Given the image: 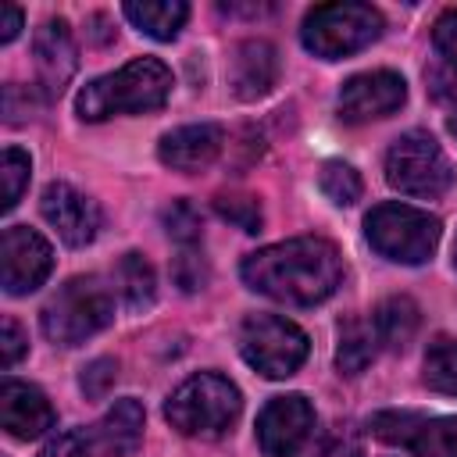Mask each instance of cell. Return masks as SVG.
I'll return each mask as SVG.
<instances>
[{
    "mask_svg": "<svg viewBox=\"0 0 457 457\" xmlns=\"http://www.w3.org/2000/svg\"><path fill=\"white\" fill-rule=\"evenodd\" d=\"M243 282L289 307H311L336 293L343 278L339 250L321 236H296L250 253L239 268Z\"/></svg>",
    "mask_w": 457,
    "mask_h": 457,
    "instance_id": "1",
    "label": "cell"
},
{
    "mask_svg": "<svg viewBox=\"0 0 457 457\" xmlns=\"http://www.w3.org/2000/svg\"><path fill=\"white\" fill-rule=\"evenodd\" d=\"M171 93V71L157 57H136L111 75L93 79L75 96V114L82 121H104L111 114H146L164 107Z\"/></svg>",
    "mask_w": 457,
    "mask_h": 457,
    "instance_id": "2",
    "label": "cell"
},
{
    "mask_svg": "<svg viewBox=\"0 0 457 457\" xmlns=\"http://www.w3.org/2000/svg\"><path fill=\"white\" fill-rule=\"evenodd\" d=\"M239 411H243L239 389L225 375H214V371H200L186 378L164 403V418L171 421V428L182 436H200V439H214L228 432Z\"/></svg>",
    "mask_w": 457,
    "mask_h": 457,
    "instance_id": "3",
    "label": "cell"
},
{
    "mask_svg": "<svg viewBox=\"0 0 457 457\" xmlns=\"http://www.w3.org/2000/svg\"><path fill=\"white\" fill-rule=\"evenodd\" d=\"M39 321L46 339L61 346H79L114 321V296L96 275H79L54 293Z\"/></svg>",
    "mask_w": 457,
    "mask_h": 457,
    "instance_id": "4",
    "label": "cell"
},
{
    "mask_svg": "<svg viewBox=\"0 0 457 457\" xmlns=\"http://www.w3.org/2000/svg\"><path fill=\"white\" fill-rule=\"evenodd\" d=\"M382 36V14L371 4H318L300 25L303 46L321 61L350 57Z\"/></svg>",
    "mask_w": 457,
    "mask_h": 457,
    "instance_id": "5",
    "label": "cell"
},
{
    "mask_svg": "<svg viewBox=\"0 0 457 457\" xmlns=\"http://www.w3.org/2000/svg\"><path fill=\"white\" fill-rule=\"evenodd\" d=\"M364 236L375 253L396 264H421L439 243V218L411 204H378L364 218Z\"/></svg>",
    "mask_w": 457,
    "mask_h": 457,
    "instance_id": "6",
    "label": "cell"
},
{
    "mask_svg": "<svg viewBox=\"0 0 457 457\" xmlns=\"http://www.w3.org/2000/svg\"><path fill=\"white\" fill-rule=\"evenodd\" d=\"M386 182L403 196H443L453 186V164L432 132H403L386 154Z\"/></svg>",
    "mask_w": 457,
    "mask_h": 457,
    "instance_id": "7",
    "label": "cell"
},
{
    "mask_svg": "<svg viewBox=\"0 0 457 457\" xmlns=\"http://www.w3.org/2000/svg\"><path fill=\"white\" fill-rule=\"evenodd\" d=\"M307 336L278 314H250L239 325V353L264 378H289L307 361Z\"/></svg>",
    "mask_w": 457,
    "mask_h": 457,
    "instance_id": "8",
    "label": "cell"
},
{
    "mask_svg": "<svg viewBox=\"0 0 457 457\" xmlns=\"http://www.w3.org/2000/svg\"><path fill=\"white\" fill-rule=\"evenodd\" d=\"M371 436L418 457H457V414L425 418L414 411H378L371 418Z\"/></svg>",
    "mask_w": 457,
    "mask_h": 457,
    "instance_id": "9",
    "label": "cell"
},
{
    "mask_svg": "<svg viewBox=\"0 0 457 457\" xmlns=\"http://www.w3.org/2000/svg\"><path fill=\"white\" fill-rule=\"evenodd\" d=\"M54 268V250L50 243L29 228V225H11L0 236V286L11 296H25L46 282Z\"/></svg>",
    "mask_w": 457,
    "mask_h": 457,
    "instance_id": "10",
    "label": "cell"
},
{
    "mask_svg": "<svg viewBox=\"0 0 457 457\" xmlns=\"http://www.w3.org/2000/svg\"><path fill=\"white\" fill-rule=\"evenodd\" d=\"M314 428V407L300 393H286L264 403L257 414V446L264 457H293Z\"/></svg>",
    "mask_w": 457,
    "mask_h": 457,
    "instance_id": "11",
    "label": "cell"
},
{
    "mask_svg": "<svg viewBox=\"0 0 457 457\" xmlns=\"http://www.w3.org/2000/svg\"><path fill=\"white\" fill-rule=\"evenodd\" d=\"M407 100V82L396 71H364L343 82L339 89V118L350 125L371 121V118H386L393 111H400V104Z\"/></svg>",
    "mask_w": 457,
    "mask_h": 457,
    "instance_id": "12",
    "label": "cell"
},
{
    "mask_svg": "<svg viewBox=\"0 0 457 457\" xmlns=\"http://www.w3.org/2000/svg\"><path fill=\"white\" fill-rule=\"evenodd\" d=\"M39 214L68 246H86L100 232V207L68 182H50L43 189Z\"/></svg>",
    "mask_w": 457,
    "mask_h": 457,
    "instance_id": "13",
    "label": "cell"
},
{
    "mask_svg": "<svg viewBox=\"0 0 457 457\" xmlns=\"http://www.w3.org/2000/svg\"><path fill=\"white\" fill-rule=\"evenodd\" d=\"M32 57H36V71H39V86L46 96H57L68 79L75 75V39H71V29L64 18H50L36 29V39H32Z\"/></svg>",
    "mask_w": 457,
    "mask_h": 457,
    "instance_id": "14",
    "label": "cell"
},
{
    "mask_svg": "<svg viewBox=\"0 0 457 457\" xmlns=\"http://www.w3.org/2000/svg\"><path fill=\"white\" fill-rule=\"evenodd\" d=\"M225 132L214 121H200V125H182L161 136L157 143V157L161 164H168L171 171H200L207 164H214V157L221 154Z\"/></svg>",
    "mask_w": 457,
    "mask_h": 457,
    "instance_id": "15",
    "label": "cell"
},
{
    "mask_svg": "<svg viewBox=\"0 0 457 457\" xmlns=\"http://www.w3.org/2000/svg\"><path fill=\"white\" fill-rule=\"evenodd\" d=\"M0 425L14 439H36L46 428H54V407L36 386L4 378L0 382Z\"/></svg>",
    "mask_w": 457,
    "mask_h": 457,
    "instance_id": "16",
    "label": "cell"
},
{
    "mask_svg": "<svg viewBox=\"0 0 457 457\" xmlns=\"http://www.w3.org/2000/svg\"><path fill=\"white\" fill-rule=\"evenodd\" d=\"M143 403L132 400V396H121L107 407V414L93 425L89 432V443L100 457H129L136 453V446L143 443Z\"/></svg>",
    "mask_w": 457,
    "mask_h": 457,
    "instance_id": "17",
    "label": "cell"
},
{
    "mask_svg": "<svg viewBox=\"0 0 457 457\" xmlns=\"http://www.w3.org/2000/svg\"><path fill=\"white\" fill-rule=\"evenodd\" d=\"M278 82V54L268 39H246L232 54V93L239 100H261Z\"/></svg>",
    "mask_w": 457,
    "mask_h": 457,
    "instance_id": "18",
    "label": "cell"
},
{
    "mask_svg": "<svg viewBox=\"0 0 457 457\" xmlns=\"http://www.w3.org/2000/svg\"><path fill=\"white\" fill-rule=\"evenodd\" d=\"M371 325H375V336L382 346L389 350H403L414 336H418V325H421V311L411 296H389L375 307L371 314Z\"/></svg>",
    "mask_w": 457,
    "mask_h": 457,
    "instance_id": "19",
    "label": "cell"
},
{
    "mask_svg": "<svg viewBox=\"0 0 457 457\" xmlns=\"http://www.w3.org/2000/svg\"><path fill=\"white\" fill-rule=\"evenodd\" d=\"M121 11L139 32L154 39H175L189 18V7L182 0H129Z\"/></svg>",
    "mask_w": 457,
    "mask_h": 457,
    "instance_id": "20",
    "label": "cell"
},
{
    "mask_svg": "<svg viewBox=\"0 0 457 457\" xmlns=\"http://www.w3.org/2000/svg\"><path fill=\"white\" fill-rule=\"evenodd\" d=\"M378 350L375 325L364 318H346L339 325V346H336V368L343 375H361Z\"/></svg>",
    "mask_w": 457,
    "mask_h": 457,
    "instance_id": "21",
    "label": "cell"
},
{
    "mask_svg": "<svg viewBox=\"0 0 457 457\" xmlns=\"http://www.w3.org/2000/svg\"><path fill=\"white\" fill-rule=\"evenodd\" d=\"M114 293L125 300V307L139 311V307H150L154 303V293H157V278H154V268L143 253H125L118 264H114Z\"/></svg>",
    "mask_w": 457,
    "mask_h": 457,
    "instance_id": "22",
    "label": "cell"
},
{
    "mask_svg": "<svg viewBox=\"0 0 457 457\" xmlns=\"http://www.w3.org/2000/svg\"><path fill=\"white\" fill-rule=\"evenodd\" d=\"M425 386L446 396H457V343L453 339H436L425 353Z\"/></svg>",
    "mask_w": 457,
    "mask_h": 457,
    "instance_id": "23",
    "label": "cell"
},
{
    "mask_svg": "<svg viewBox=\"0 0 457 457\" xmlns=\"http://www.w3.org/2000/svg\"><path fill=\"white\" fill-rule=\"evenodd\" d=\"M318 186H321V193H325L332 204H339V207L357 204V200H361V193H364L361 175H357L350 164H343V161H328V164H321Z\"/></svg>",
    "mask_w": 457,
    "mask_h": 457,
    "instance_id": "24",
    "label": "cell"
},
{
    "mask_svg": "<svg viewBox=\"0 0 457 457\" xmlns=\"http://www.w3.org/2000/svg\"><path fill=\"white\" fill-rule=\"evenodd\" d=\"M29 171H32L29 154H25V150H18V146H7V150H4V157H0L4 211H11V207L21 200V193H25V186H29Z\"/></svg>",
    "mask_w": 457,
    "mask_h": 457,
    "instance_id": "25",
    "label": "cell"
},
{
    "mask_svg": "<svg viewBox=\"0 0 457 457\" xmlns=\"http://www.w3.org/2000/svg\"><path fill=\"white\" fill-rule=\"evenodd\" d=\"M161 218H164L168 236L175 243H182V246H193L200 239V232H204V218L189 200H171V207H164Z\"/></svg>",
    "mask_w": 457,
    "mask_h": 457,
    "instance_id": "26",
    "label": "cell"
},
{
    "mask_svg": "<svg viewBox=\"0 0 457 457\" xmlns=\"http://www.w3.org/2000/svg\"><path fill=\"white\" fill-rule=\"evenodd\" d=\"M214 211L225 221H232L236 228H243V232H257L261 228V204L253 196H246V193H221V196H214Z\"/></svg>",
    "mask_w": 457,
    "mask_h": 457,
    "instance_id": "27",
    "label": "cell"
},
{
    "mask_svg": "<svg viewBox=\"0 0 457 457\" xmlns=\"http://www.w3.org/2000/svg\"><path fill=\"white\" fill-rule=\"evenodd\" d=\"M171 278L186 293L204 289L207 286V261H204V253H196L193 246H182V253L171 261Z\"/></svg>",
    "mask_w": 457,
    "mask_h": 457,
    "instance_id": "28",
    "label": "cell"
},
{
    "mask_svg": "<svg viewBox=\"0 0 457 457\" xmlns=\"http://www.w3.org/2000/svg\"><path fill=\"white\" fill-rule=\"evenodd\" d=\"M114 378H118V364H114L111 357H96V361H89V364L82 368L79 386H82V393H86L89 400H100V396H107V389L114 386Z\"/></svg>",
    "mask_w": 457,
    "mask_h": 457,
    "instance_id": "29",
    "label": "cell"
},
{
    "mask_svg": "<svg viewBox=\"0 0 457 457\" xmlns=\"http://www.w3.org/2000/svg\"><path fill=\"white\" fill-rule=\"evenodd\" d=\"M432 43H436V50H439V61L457 71V7H450V11H443V14L436 18V25H432Z\"/></svg>",
    "mask_w": 457,
    "mask_h": 457,
    "instance_id": "30",
    "label": "cell"
},
{
    "mask_svg": "<svg viewBox=\"0 0 457 457\" xmlns=\"http://www.w3.org/2000/svg\"><path fill=\"white\" fill-rule=\"evenodd\" d=\"M25 350H29V339H25L21 325L7 314V318L0 321V364H4V368H14Z\"/></svg>",
    "mask_w": 457,
    "mask_h": 457,
    "instance_id": "31",
    "label": "cell"
},
{
    "mask_svg": "<svg viewBox=\"0 0 457 457\" xmlns=\"http://www.w3.org/2000/svg\"><path fill=\"white\" fill-rule=\"evenodd\" d=\"M89 436L86 432H79V428H71V432H61V436H54L43 450H39V457H86L89 453Z\"/></svg>",
    "mask_w": 457,
    "mask_h": 457,
    "instance_id": "32",
    "label": "cell"
},
{
    "mask_svg": "<svg viewBox=\"0 0 457 457\" xmlns=\"http://www.w3.org/2000/svg\"><path fill=\"white\" fill-rule=\"evenodd\" d=\"M425 79H428V93L436 96V100H443V104H450V100H457V71L450 68V64H432L428 71H425Z\"/></svg>",
    "mask_w": 457,
    "mask_h": 457,
    "instance_id": "33",
    "label": "cell"
},
{
    "mask_svg": "<svg viewBox=\"0 0 457 457\" xmlns=\"http://www.w3.org/2000/svg\"><path fill=\"white\" fill-rule=\"evenodd\" d=\"M314 457H361V439L350 428H339L314 450Z\"/></svg>",
    "mask_w": 457,
    "mask_h": 457,
    "instance_id": "34",
    "label": "cell"
},
{
    "mask_svg": "<svg viewBox=\"0 0 457 457\" xmlns=\"http://www.w3.org/2000/svg\"><path fill=\"white\" fill-rule=\"evenodd\" d=\"M21 32V11L14 4H0V43H11Z\"/></svg>",
    "mask_w": 457,
    "mask_h": 457,
    "instance_id": "35",
    "label": "cell"
},
{
    "mask_svg": "<svg viewBox=\"0 0 457 457\" xmlns=\"http://www.w3.org/2000/svg\"><path fill=\"white\" fill-rule=\"evenodd\" d=\"M89 25H93V29H89L93 43H111V39H114V29H107V18H104V14H93Z\"/></svg>",
    "mask_w": 457,
    "mask_h": 457,
    "instance_id": "36",
    "label": "cell"
},
{
    "mask_svg": "<svg viewBox=\"0 0 457 457\" xmlns=\"http://www.w3.org/2000/svg\"><path fill=\"white\" fill-rule=\"evenodd\" d=\"M446 129H450V136H453V139H457V114H453V118H450V121H446Z\"/></svg>",
    "mask_w": 457,
    "mask_h": 457,
    "instance_id": "37",
    "label": "cell"
},
{
    "mask_svg": "<svg viewBox=\"0 0 457 457\" xmlns=\"http://www.w3.org/2000/svg\"><path fill=\"white\" fill-rule=\"evenodd\" d=\"M453 268H457V239H453Z\"/></svg>",
    "mask_w": 457,
    "mask_h": 457,
    "instance_id": "38",
    "label": "cell"
}]
</instances>
